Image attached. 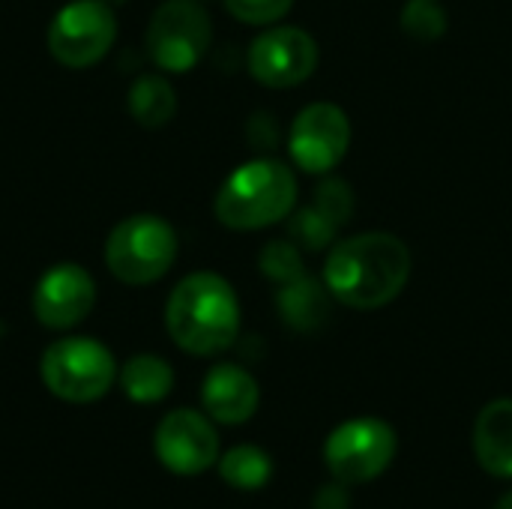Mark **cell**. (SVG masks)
I'll return each instance as SVG.
<instances>
[{"label": "cell", "mask_w": 512, "mask_h": 509, "mask_svg": "<svg viewBox=\"0 0 512 509\" xmlns=\"http://www.w3.org/2000/svg\"><path fill=\"white\" fill-rule=\"evenodd\" d=\"M411 279L408 246L384 231H369L336 243L324 264V285L348 309H381L393 303Z\"/></svg>", "instance_id": "6da1fadb"}, {"label": "cell", "mask_w": 512, "mask_h": 509, "mask_svg": "<svg viewBox=\"0 0 512 509\" xmlns=\"http://www.w3.org/2000/svg\"><path fill=\"white\" fill-rule=\"evenodd\" d=\"M474 453L483 471L512 480V399L489 402L474 423Z\"/></svg>", "instance_id": "5bb4252c"}, {"label": "cell", "mask_w": 512, "mask_h": 509, "mask_svg": "<svg viewBox=\"0 0 512 509\" xmlns=\"http://www.w3.org/2000/svg\"><path fill=\"white\" fill-rule=\"evenodd\" d=\"M201 402L210 420L222 426H240L255 417L261 390L258 381L237 363H219L201 384Z\"/></svg>", "instance_id": "4fadbf2b"}, {"label": "cell", "mask_w": 512, "mask_h": 509, "mask_svg": "<svg viewBox=\"0 0 512 509\" xmlns=\"http://www.w3.org/2000/svg\"><path fill=\"white\" fill-rule=\"evenodd\" d=\"M213 24L198 0H165L147 27V54L162 72H189L207 54Z\"/></svg>", "instance_id": "52a82bcc"}, {"label": "cell", "mask_w": 512, "mask_h": 509, "mask_svg": "<svg viewBox=\"0 0 512 509\" xmlns=\"http://www.w3.org/2000/svg\"><path fill=\"white\" fill-rule=\"evenodd\" d=\"M96 303V282L81 264H54L33 291V315L48 330H69L81 324Z\"/></svg>", "instance_id": "7c38bea8"}, {"label": "cell", "mask_w": 512, "mask_h": 509, "mask_svg": "<svg viewBox=\"0 0 512 509\" xmlns=\"http://www.w3.org/2000/svg\"><path fill=\"white\" fill-rule=\"evenodd\" d=\"M291 3L294 0H225V9L243 24L264 27V24L279 21L291 9Z\"/></svg>", "instance_id": "603a6c76"}, {"label": "cell", "mask_w": 512, "mask_h": 509, "mask_svg": "<svg viewBox=\"0 0 512 509\" xmlns=\"http://www.w3.org/2000/svg\"><path fill=\"white\" fill-rule=\"evenodd\" d=\"M219 477L240 492H255L273 477V459L255 444H240L219 459Z\"/></svg>", "instance_id": "ac0fdd59"}, {"label": "cell", "mask_w": 512, "mask_h": 509, "mask_svg": "<svg viewBox=\"0 0 512 509\" xmlns=\"http://www.w3.org/2000/svg\"><path fill=\"white\" fill-rule=\"evenodd\" d=\"M318 42L303 27H270L249 45V72L258 84L288 90L318 69Z\"/></svg>", "instance_id": "30bf717a"}, {"label": "cell", "mask_w": 512, "mask_h": 509, "mask_svg": "<svg viewBox=\"0 0 512 509\" xmlns=\"http://www.w3.org/2000/svg\"><path fill=\"white\" fill-rule=\"evenodd\" d=\"M258 267L267 279L285 285L297 276H303V252L294 240H270L261 255H258Z\"/></svg>", "instance_id": "44dd1931"}, {"label": "cell", "mask_w": 512, "mask_h": 509, "mask_svg": "<svg viewBox=\"0 0 512 509\" xmlns=\"http://www.w3.org/2000/svg\"><path fill=\"white\" fill-rule=\"evenodd\" d=\"M351 147V120L333 102L306 105L288 132V153L306 174H330Z\"/></svg>", "instance_id": "9c48e42d"}, {"label": "cell", "mask_w": 512, "mask_h": 509, "mask_svg": "<svg viewBox=\"0 0 512 509\" xmlns=\"http://www.w3.org/2000/svg\"><path fill=\"white\" fill-rule=\"evenodd\" d=\"M297 207V177L279 159H252L234 168L216 192V219L231 231H261Z\"/></svg>", "instance_id": "3957f363"}, {"label": "cell", "mask_w": 512, "mask_h": 509, "mask_svg": "<svg viewBox=\"0 0 512 509\" xmlns=\"http://www.w3.org/2000/svg\"><path fill=\"white\" fill-rule=\"evenodd\" d=\"M336 234H339V225L327 219L315 204L291 213V237L300 249H309V252L327 249L330 243H336Z\"/></svg>", "instance_id": "ffe728a7"}, {"label": "cell", "mask_w": 512, "mask_h": 509, "mask_svg": "<svg viewBox=\"0 0 512 509\" xmlns=\"http://www.w3.org/2000/svg\"><path fill=\"white\" fill-rule=\"evenodd\" d=\"M120 387L135 405H156L174 390V369L156 354H135L120 369Z\"/></svg>", "instance_id": "2e32d148"}, {"label": "cell", "mask_w": 512, "mask_h": 509, "mask_svg": "<svg viewBox=\"0 0 512 509\" xmlns=\"http://www.w3.org/2000/svg\"><path fill=\"white\" fill-rule=\"evenodd\" d=\"M117 39L114 6L105 0H72L66 3L48 27V51L57 63L69 69H84L99 63Z\"/></svg>", "instance_id": "ba28073f"}, {"label": "cell", "mask_w": 512, "mask_h": 509, "mask_svg": "<svg viewBox=\"0 0 512 509\" xmlns=\"http://www.w3.org/2000/svg\"><path fill=\"white\" fill-rule=\"evenodd\" d=\"M156 459L177 477H198L219 462V435L210 417L177 408L162 417L153 435Z\"/></svg>", "instance_id": "8fae6325"}, {"label": "cell", "mask_w": 512, "mask_h": 509, "mask_svg": "<svg viewBox=\"0 0 512 509\" xmlns=\"http://www.w3.org/2000/svg\"><path fill=\"white\" fill-rule=\"evenodd\" d=\"M312 509H351V492L345 483H330V486H321L312 498Z\"/></svg>", "instance_id": "cb8c5ba5"}, {"label": "cell", "mask_w": 512, "mask_h": 509, "mask_svg": "<svg viewBox=\"0 0 512 509\" xmlns=\"http://www.w3.org/2000/svg\"><path fill=\"white\" fill-rule=\"evenodd\" d=\"M327 219H333L339 228L345 222H351L354 216V189L348 180L342 177H324L321 186L315 189V201H312Z\"/></svg>", "instance_id": "7402d4cb"}, {"label": "cell", "mask_w": 512, "mask_h": 509, "mask_svg": "<svg viewBox=\"0 0 512 509\" xmlns=\"http://www.w3.org/2000/svg\"><path fill=\"white\" fill-rule=\"evenodd\" d=\"M42 384L63 402L87 405L99 402L117 381V363L111 351L87 336H69L45 348L39 363Z\"/></svg>", "instance_id": "5b68a950"}, {"label": "cell", "mask_w": 512, "mask_h": 509, "mask_svg": "<svg viewBox=\"0 0 512 509\" xmlns=\"http://www.w3.org/2000/svg\"><path fill=\"white\" fill-rule=\"evenodd\" d=\"M495 509H512V492H507V495L495 504Z\"/></svg>", "instance_id": "d4e9b609"}, {"label": "cell", "mask_w": 512, "mask_h": 509, "mask_svg": "<svg viewBox=\"0 0 512 509\" xmlns=\"http://www.w3.org/2000/svg\"><path fill=\"white\" fill-rule=\"evenodd\" d=\"M402 30L417 42H435L447 33V9L441 0H408L399 15Z\"/></svg>", "instance_id": "d6986e66"}, {"label": "cell", "mask_w": 512, "mask_h": 509, "mask_svg": "<svg viewBox=\"0 0 512 509\" xmlns=\"http://www.w3.org/2000/svg\"><path fill=\"white\" fill-rule=\"evenodd\" d=\"M165 327L177 348L195 357L228 351L240 333V303L219 273H192L168 297Z\"/></svg>", "instance_id": "7a4b0ae2"}, {"label": "cell", "mask_w": 512, "mask_h": 509, "mask_svg": "<svg viewBox=\"0 0 512 509\" xmlns=\"http://www.w3.org/2000/svg\"><path fill=\"white\" fill-rule=\"evenodd\" d=\"M105 3H108V6H123L126 0H105Z\"/></svg>", "instance_id": "484cf974"}, {"label": "cell", "mask_w": 512, "mask_h": 509, "mask_svg": "<svg viewBox=\"0 0 512 509\" xmlns=\"http://www.w3.org/2000/svg\"><path fill=\"white\" fill-rule=\"evenodd\" d=\"M276 309L282 315V321L297 330V333H315L330 321L333 312V294L324 285V279H312V276H297L291 282H285L276 294Z\"/></svg>", "instance_id": "9a60e30c"}, {"label": "cell", "mask_w": 512, "mask_h": 509, "mask_svg": "<svg viewBox=\"0 0 512 509\" xmlns=\"http://www.w3.org/2000/svg\"><path fill=\"white\" fill-rule=\"evenodd\" d=\"M396 432L378 417H354L336 426L324 444V462L333 480L363 486L378 480L396 459Z\"/></svg>", "instance_id": "8992f818"}, {"label": "cell", "mask_w": 512, "mask_h": 509, "mask_svg": "<svg viewBox=\"0 0 512 509\" xmlns=\"http://www.w3.org/2000/svg\"><path fill=\"white\" fill-rule=\"evenodd\" d=\"M177 261V231L153 213H138L111 228L105 264L126 285H153Z\"/></svg>", "instance_id": "277c9868"}, {"label": "cell", "mask_w": 512, "mask_h": 509, "mask_svg": "<svg viewBox=\"0 0 512 509\" xmlns=\"http://www.w3.org/2000/svg\"><path fill=\"white\" fill-rule=\"evenodd\" d=\"M129 111L135 123L147 129H159L171 123L177 111V93L165 75H141L129 87Z\"/></svg>", "instance_id": "e0dca14e"}]
</instances>
